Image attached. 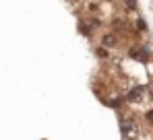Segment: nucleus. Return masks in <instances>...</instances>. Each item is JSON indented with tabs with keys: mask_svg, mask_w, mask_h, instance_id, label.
I'll list each match as a JSON object with an SVG mask.
<instances>
[{
	"mask_svg": "<svg viewBox=\"0 0 153 140\" xmlns=\"http://www.w3.org/2000/svg\"><path fill=\"white\" fill-rule=\"evenodd\" d=\"M120 132H122V136L126 140H134L139 136V126H137L134 119L126 117V119H122V124H120Z\"/></svg>",
	"mask_w": 153,
	"mask_h": 140,
	"instance_id": "nucleus-1",
	"label": "nucleus"
},
{
	"mask_svg": "<svg viewBox=\"0 0 153 140\" xmlns=\"http://www.w3.org/2000/svg\"><path fill=\"white\" fill-rule=\"evenodd\" d=\"M126 99L130 101V103H134V105H139V103H143L145 101V89L143 87H132L130 91H128V95H126Z\"/></svg>",
	"mask_w": 153,
	"mask_h": 140,
	"instance_id": "nucleus-2",
	"label": "nucleus"
},
{
	"mask_svg": "<svg viewBox=\"0 0 153 140\" xmlns=\"http://www.w3.org/2000/svg\"><path fill=\"white\" fill-rule=\"evenodd\" d=\"M128 54H130V58H137V60H141V62H147V56H149V52H147L145 47H141V49H134V47H132Z\"/></svg>",
	"mask_w": 153,
	"mask_h": 140,
	"instance_id": "nucleus-3",
	"label": "nucleus"
},
{
	"mask_svg": "<svg viewBox=\"0 0 153 140\" xmlns=\"http://www.w3.org/2000/svg\"><path fill=\"white\" fill-rule=\"evenodd\" d=\"M103 46L105 47L116 46V37H114V35H105V37H103Z\"/></svg>",
	"mask_w": 153,
	"mask_h": 140,
	"instance_id": "nucleus-4",
	"label": "nucleus"
},
{
	"mask_svg": "<svg viewBox=\"0 0 153 140\" xmlns=\"http://www.w3.org/2000/svg\"><path fill=\"white\" fill-rule=\"evenodd\" d=\"M126 4H128V8H134L137 6V0H126Z\"/></svg>",
	"mask_w": 153,
	"mask_h": 140,
	"instance_id": "nucleus-5",
	"label": "nucleus"
},
{
	"mask_svg": "<svg viewBox=\"0 0 153 140\" xmlns=\"http://www.w3.org/2000/svg\"><path fill=\"white\" fill-rule=\"evenodd\" d=\"M97 54H100V58H105V56H108V54H105V49H102V47L97 49Z\"/></svg>",
	"mask_w": 153,
	"mask_h": 140,
	"instance_id": "nucleus-6",
	"label": "nucleus"
},
{
	"mask_svg": "<svg viewBox=\"0 0 153 140\" xmlns=\"http://www.w3.org/2000/svg\"><path fill=\"white\" fill-rule=\"evenodd\" d=\"M147 119H149V124H153V111H147Z\"/></svg>",
	"mask_w": 153,
	"mask_h": 140,
	"instance_id": "nucleus-7",
	"label": "nucleus"
}]
</instances>
